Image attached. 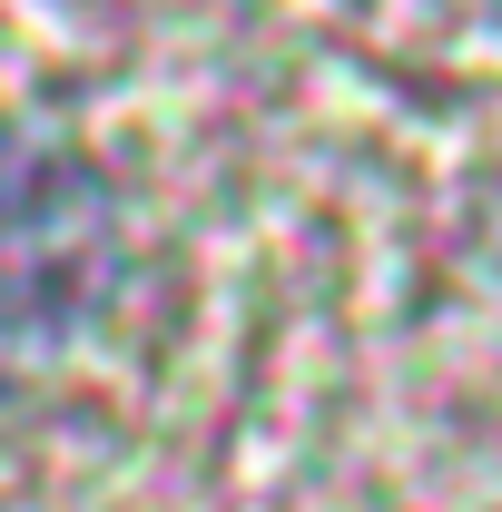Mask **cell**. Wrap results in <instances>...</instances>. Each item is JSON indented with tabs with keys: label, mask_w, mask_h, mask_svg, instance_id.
Instances as JSON below:
<instances>
[{
	"label": "cell",
	"mask_w": 502,
	"mask_h": 512,
	"mask_svg": "<svg viewBox=\"0 0 502 512\" xmlns=\"http://www.w3.org/2000/svg\"><path fill=\"white\" fill-rule=\"evenodd\" d=\"M109 296V207L89 168L0 128V384L50 365Z\"/></svg>",
	"instance_id": "6da1fadb"
}]
</instances>
